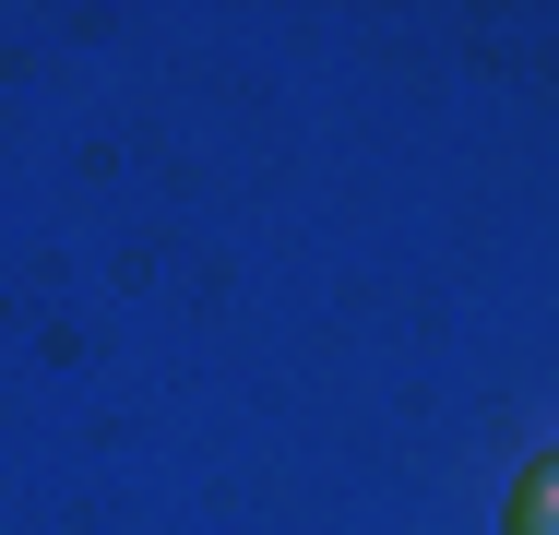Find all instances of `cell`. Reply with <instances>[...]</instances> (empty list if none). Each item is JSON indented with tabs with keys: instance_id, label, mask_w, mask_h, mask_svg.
<instances>
[{
	"instance_id": "cell-1",
	"label": "cell",
	"mask_w": 559,
	"mask_h": 535,
	"mask_svg": "<svg viewBox=\"0 0 559 535\" xmlns=\"http://www.w3.org/2000/svg\"><path fill=\"white\" fill-rule=\"evenodd\" d=\"M512 535H559V464L524 476V500H512Z\"/></svg>"
}]
</instances>
